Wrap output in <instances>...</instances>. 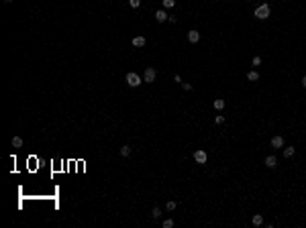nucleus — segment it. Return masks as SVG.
Masks as SVG:
<instances>
[{
	"label": "nucleus",
	"mask_w": 306,
	"mask_h": 228,
	"mask_svg": "<svg viewBox=\"0 0 306 228\" xmlns=\"http://www.w3.org/2000/svg\"><path fill=\"white\" fill-rule=\"evenodd\" d=\"M269 12H272V10H269V4H267V2H263V4H259L257 8H255V16H257L259 20L267 19V16H269Z\"/></svg>",
	"instance_id": "obj_1"
},
{
	"label": "nucleus",
	"mask_w": 306,
	"mask_h": 228,
	"mask_svg": "<svg viewBox=\"0 0 306 228\" xmlns=\"http://www.w3.org/2000/svg\"><path fill=\"white\" fill-rule=\"evenodd\" d=\"M143 82V78L141 75H139V73H135V71H131V73H126V84H129V86L131 88H137L139 86V84Z\"/></svg>",
	"instance_id": "obj_2"
},
{
	"label": "nucleus",
	"mask_w": 306,
	"mask_h": 228,
	"mask_svg": "<svg viewBox=\"0 0 306 228\" xmlns=\"http://www.w3.org/2000/svg\"><path fill=\"white\" fill-rule=\"evenodd\" d=\"M155 75H157L155 69H153V67H147L145 73H143V82H145V84H153V82H155Z\"/></svg>",
	"instance_id": "obj_3"
},
{
	"label": "nucleus",
	"mask_w": 306,
	"mask_h": 228,
	"mask_svg": "<svg viewBox=\"0 0 306 228\" xmlns=\"http://www.w3.org/2000/svg\"><path fill=\"white\" fill-rule=\"evenodd\" d=\"M194 161L196 163H206L208 161V155H206V151H202V149H198V151H194Z\"/></svg>",
	"instance_id": "obj_4"
},
{
	"label": "nucleus",
	"mask_w": 306,
	"mask_h": 228,
	"mask_svg": "<svg viewBox=\"0 0 306 228\" xmlns=\"http://www.w3.org/2000/svg\"><path fill=\"white\" fill-rule=\"evenodd\" d=\"M188 41H190V43H198V41H200V33H198V31H194V29L188 31Z\"/></svg>",
	"instance_id": "obj_5"
},
{
	"label": "nucleus",
	"mask_w": 306,
	"mask_h": 228,
	"mask_svg": "<svg viewBox=\"0 0 306 228\" xmlns=\"http://www.w3.org/2000/svg\"><path fill=\"white\" fill-rule=\"evenodd\" d=\"M272 147H273V149H282V147H284V139H282V136H273V139H272Z\"/></svg>",
	"instance_id": "obj_6"
},
{
	"label": "nucleus",
	"mask_w": 306,
	"mask_h": 228,
	"mask_svg": "<svg viewBox=\"0 0 306 228\" xmlns=\"http://www.w3.org/2000/svg\"><path fill=\"white\" fill-rule=\"evenodd\" d=\"M155 19H157V23H163V20L170 19V15H167L165 10H157V12H155Z\"/></svg>",
	"instance_id": "obj_7"
},
{
	"label": "nucleus",
	"mask_w": 306,
	"mask_h": 228,
	"mask_svg": "<svg viewBox=\"0 0 306 228\" xmlns=\"http://www.w3.org/2000/svg\"><path fill=\"white\" fill-rule=\"evenodd\" d=\"M265 165H267V167H269V169H273V167H276V165H277V159H276V157H273V155H269V157H265Z\"/></svg>",
	"instance_id": "obj_8"
},
{
	"label": "nucleus",
	"mask_w": 306,
	"mask_h": 228,
	"mask_svg": "<svg viewBox=\"0 0 306 228\" xmlns=\"http://www.w3.org/2000/svg\"><path fill=\"white\" fill-rule=\"evenodd\" d=\"M251 224H253V226H261V224H263V216H261V214H255V216L251 218Z\"/></svg>",
	"instance_id": "obj_9"
},
{
	"label": "nucleus",
	"mask_w": 306,
	"mask_h": 228,
	"mask_svg": "<svg viewBox=\"0 0 306 228\" xmlns=\"http://www.w3.org/2000/svg\"><path fill=\"white\" fill-rule=\"evenodd\" d=\"M145 43H147L145 37H135V39H133V47H143Z\"/></svg>",
	"instance_id": "obj_10"
},
{
	"label": "nucleus",
	"mask_w": 306,
	"mask_h": 228,
	"mask_svg": "<svg viewBox=\"0 0 306 228\" xmlns=\"http://www.w3.org/2000/svg\"><path fill=\"white\" fill-rule=\"evenodd\" d=\"M294 153H296V149H294V147H286V149H284V157H286V159H290Z\"/></svg>",
	"instance_id": "obj_11"
},
{
	"label": "nucleus",
	"mask_w": 306,
	"mask_h": 228,
	"mask_svg": "<svg viewBox=\"0 0 306 228\" xmlns=\"http://www.w3.org/2000/svg\"><path fill=\"white\" fill-rule=\"evenodd\" d=\"M247 80H249V82H259V73L257 71H249L247 73Z\"/></svg>",
	"instance_id": "obj_12"
},
{
	"label": "nucleus",
	"mask_w": 306,
	"mask_h": 228,
	"mask_svg": "<svg viewBox=\"0 0 306 228\" xmlns=\"http://www.w3.org/2000/svg\"><path fill=\"white\" fill-rule=\"evenodd\" d=\"M12 147H15V149H20V147H23V139H20V136H12Z\"/></svg>",
	"instance_id": "obj_13"
},
{
	"label": "nucleus",
	"mask_w": 306,
	"mask_h": 228,
	"mask_svg": "<svg viewBox=\"0 0 306 228\" xmlns=\"http://www.w3.org/2000/svg\"><path fill=\"white\" fill-rule=\"evenodd\" d=\"M214 108H216V110H223L224 108V100L223 98H216V100H214Z\"/></svg>",
	"instance_id": "obj_14"
},
{
	"label": "nucleus",
	"mask_w": 306,
	"mask_h": 228,
	"mask_svg": "<svg viewBox=\"0 0 306 228\" xmlns=\"http://www.w3.org/2000/svg\"><path fill=\"white\" fill-rule=\"evenodd\" d=\"M121 155H122V157H129V155H131V147H129V145L121 147Z\"/></svg>",
	"instance_id": "obj_15"
},
{
	"label": "nucleus",
	"mask_w": 306,
	"mask_h": 228,
	"mask_svg": "<svg viewBox=\"0 0 306 228\" xmlns=\"http://www.w3.org/2000/svg\"><path fill=\"white\" fill-rule=\"evenodd\" d=\"M175 206H178V204H175L174 200H170V202L165 204V210H170V212H174V210H175Z\"/></svg>",
	"instance_id": "obj_16"
},
{
	"label": "nucleus",
	"mask_w": 306,
	"mask_h": 228,
	"mask_svg": "<svg viewBox=\"0 0 306 228\" xmlns=\"http://www.w3.org/2000/svg\"><path fill=\"white\" fill-rule=\"evenodd\" d=\"M159 216H161V210L159 208H153V210H151V218H159Z\"/></svg>",
	"instance_id": "obj_17"
},
{
	"label": "nucleus",
	"mask_w": 306,
	"mask_h": 228,
	"mask_svg": "<svg viewBox=\"0 0 306 228\" xmlns=\"http://www.w3.org/2000/svg\"><path fill=\"white\" fill-rule=\"evenodd\" d=\"M163 6H165V8H174V6H175V0H163Z\"/></svg>",
	"instance_id": "obj_18"
},
{
	"label": "nucleus",
	"mask_w": 306,
	"mask_h": 228,
	"mask_svg": "<svg viewBox=\"0 0 306 228\" xmlns=\"http://www.w3.org/2000/svg\"><path fill=\"white\" fill-rule=\"evenodd\" d=\"M129 4H131L133 8H139V4H141V0H129Z\"/></svg>",
	"instance_id": "obj_19"
},
{
	"label": "nucleus",
	"mask_w": 306,
	"mask_h": 228,
	"mask_svg": "<svg viewBox=\"0 0 306 228\" xmlns=\"http://www.w3.org/2000/svg\"><path fill=\"white\" fill-rule=\"evenodd\" d=\"M214 122H216V124H223V122H224V116H223V114H219V116L214 118Z\"/></svg>",
	"instance_id": "obj_20"
},
{
	"label": "nucleus",
	"mask_w": 306,
	"mask_h": 228,
	"mask_svg": "<svg viewBox=\"0 0 306 228\" xmlns=\"http://www.w3.org/2000/svg\"><path fill=\"white\" fill-rule=\"evenodd\" d=\"M253 65H255V67H257V65H261V57H253Z\"/></svg>",
	"instance_id": "obj_21"
},
{
	"label": "nucleus",
	"mask_w": 306,
	"mask_h": 228,
	"mask_svg": "<svg viewBox=\"0 0 306 228\" xmlns=\"http://www.w3.org/2000/svg\"><path fill=\"white\" fill-rule=\"evenodd\" d=\"M171 226H174V220H165L163 222V228H171Z\"/></svg>",
	"instance_id": "obj_22"
},
{
	"label": "nucleus",
	"mask_w": 306,
	"mask_h": 228,
	"mask_svg": "<svg viewBox=\"0 0 306 228\" xmlns=\"http://www.w3.org/2000/svg\"><path fill=\"white\" fill-rule=\"evenodd\" d=\"M302 86L306 88V75H304V78H302Z\"/></svg>",
	"instance_id": "obj_23"
},
{
	"label": "nucleus",
	"mask_w": 306,
	"mask_h": 228,
	"mask_svg": "<svg viewBox=\"0 0 306 228\" xmlns=\"http://www.w3.org/2000/svg\"><path fill=\"white\" fill-rule=\"evenodd\" d=\"M4 2H12V0H4Z\"/></svg>",
	"instance_id": "obj_24"
}]
</instances>
